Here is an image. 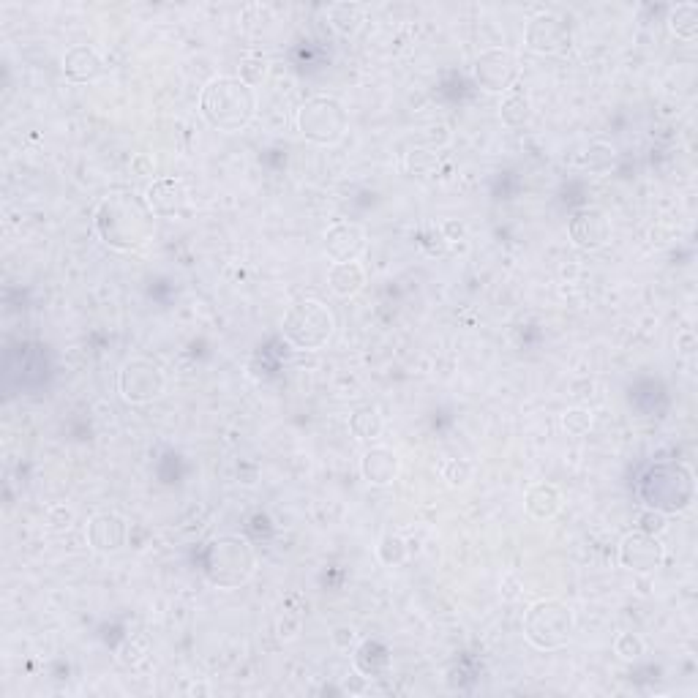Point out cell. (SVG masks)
Wrapping results in <instances>:
<instances>
[{"instance_id": "obj_1", "label": "cell", "mask_w": 698, "mask_h": 698, "mask_svg": "<svg viewBox=\"0 0 698 698\" xmlns=\"http://www.w3.org/2000/svg\"><path fill=\"white\" fill-rule=\"evenodd\" d=\"M156 213L148 200L134 194H112L96 210V230L101 240L118 251H137L153 238Z\"/></svg>"}, {"instance_id": "obj_2", "label": "cell", "mask_w": 698, "mask_h": 698, "mask_svg": "<svg viewBox=\"0 0 698 698\" xmlns=\"http://www.w3.org/2000/svg\"><path fill=\"white\" fill-rule=\"evenodd\" d=\"M200 110L213 129L240 131L254 120L257 96L240 77H216L202 88Z\"/></svg>"}, {"instance_id": "obj_3", "label": "cell", "mask_w": 698, "mask_h": 698, "mask_svg": "<svg viewBox=\"0 0 698 698\" xmlns=\"http://www.w3.org/2000/svg\"><path fill=\"white\" fill-rule=\"evenodd\" d=\"M254 565L257 559H254L249 540L235 538V535L216 538L205 551V573L216 587L235 589L246 584L254 573Z\"/></svg>"}, {"instance_id": "obj_4", "label": "cell", "mask_w": 698, "mask_h": 698, "mask_svg": "<svg viewBox=\"0 0 698 698\" xmlns=\"http://www.w3.org/2000/svg\"><path fill=\"white\" fill-rule=\"evenodd\" d=\"M641 497L658 513H679L693 502V475L682 464H655L641 480Z\"/></svg>"}, {"instance_id": "obj_5", "label": "cell", "mask_w": 698, "mask_h": 698, "mask_svg": "<svg viewBox=\"0 0 698 698\" xmlns=\"http://www.w3.org/2000/svg\"><path fill=\"white\" fill-rule=\"evenodd\" d=\"M524 636L546 652L565 647L573 636V611L562 600H538L524 617Z\"/></svg>"}, {"instance_id": "obj_6", "label": "cell", "mask_w": 698, "mask_h": 698, "mask_svg": "<svg viewBox=\"0 0 698 698\" xmlns=\"http://www.w3.org/2000/svg\"><path fill=\"white\" fill-rule=\"evenodd\" d=\"M333 314L325 303L314 298L292 303L284 317V336L298 349H320L333 333Z\"/></svg>"}, {"instance_id": "obj_7", "label": "cell", "mask_w": 698, "mask_h": 698, "mask_svg": "<svg viewBox=\"0 0 698 698\" xmlns=\"http://www.w3.org/2000/svg\"><path fill=\"white\" fill-rule=\"evenodd\" d=\"M298 131L317 145H336L347 134V110L333 96H314L298 110Z\"/></svg>"}, {"instance_id": "obj_8", "label": "cell", "mask_w": 698, "mask_h": 698, "mask_svg": "<svg viewBox=\"0 0 698 698\" xmlns=\"http://www.w3.org/2000/svg\"><path fill=\"white\" fill-rule=\"evenodd\" d=\"M167 388V377L159 363L148 358H131L118 371V390L129 404H148L159 399Z\"/></svg>"}, {"instance_id": "obj_9", "label": "cell", "mask_w": 698, "mask_h": 698, "mask_svg": "<svg viewBox=\"0 0 698 698\" xmlns=\"http://www.w3.org/2000/svg\"><path fill=\"white\" fill-rule=\"evenodd\" d=\"M519 58L510 50H486L475 60V77L478 85L489 93H508L519 82Z\"/></svg>"}, {"instance_id": "obj_10", "label": "cell", "mask_w": 698, "mask_h": 698, "mask_svg": "<svg viewBox=\"0 0 698 698\" xmlns=\"http://www.w3.org/2000/svg\"><path fill=\"white\" fill-rule=\"evenodd\" d=\"M619 562L622 568L633 573H652L663 565V546L655 535H649L644 529L630 532L619 543Z\"/></svg>"}, {"instance_id": "obj_11", "label": "cell", "mask_w": 698, "mask_h": 698, "mask_svg": "<svg viewBox=\"0 0 698 698\" xmlns=\"http://www.w3.org/2000/svg\"><path fill=\"white\" fill-rule=\"evenodd\" d=\"M570 235H573V243L579 249H600L611 238V224L603 210L584 208L570 221Z\"/></svg>"}, {"instance_id": "obj_12", "label": "cell", "mask_w": 698, "mask_h": 698, "mask_svg": "<svg viewBox=\"0 0 698 698\" xmlns=\"http://www.w3.org/2000/svg\"><path fill=\"white\" fill-rule=\"evenodd\" d=\"M570 30L565 20H559L554 14H540L529 22L527 44L538 52H559L568 47Z\"/></svg>"}, {"instance_id": "obj_13", "label": "cell", "mask_w": 698, "mask_h": 698, "mask_svg": "<svg viewBox=\"0 0 698 698\" xmlns=\"http://www.w3.org/2000/svg\"><path fill=\"white\" fill-rule=\"evenodd\" d=\"M363 249H366V232L358 224L341 221L325 235V251L333 262H355Z\"/></svg>"}, {"instance_id": "obj_14", "label": "cell", "mask_w": 698, "mask_h": 698, "mask_svg": "<svg viewBox=\"0 0 698 698\" xmlns=\"http://www.w3.org/2000/svg\"><path fill=\"white\" fill-rule=\"evenodd\" d=\"M129 527L118 513H99L88 524V540L96 551H118L126 543Z\"/></svg>"}, {"instance_id": "obj_15", "label": "cell", "mask_w": 698, "mask_h": 698, "mask_svg": "<svg viewBox=\"0 0 698 698\" xmlns=\"http://www.w3.org/2000/svg\"><path fill=\"white\" fill-rule=\"evenodd\" d=\"M360 472L374 486H388L399 475V456L390 448L366 450L363 459H360Z\"/></svg>"}, {"instance_id": "obj_16", "label": "cell", "mask_w": 698, "mask_h": 698, "mask_svg": "<svg viewBox=\"0 0 698 698\" xmlns=\"http://www.w3.org/2000/svg\"><path fill=\"white\" fill-rule=\"evenodd\" d=\"M63 71H66V77L71 82H93L104 74V60L99 58V52L93 50V47L80 44V47H71L66 52Z\"/></svg>"}, {"instance_id": "obj_17", "label": "cell", "mask_w": 698, "mask_h": 698, "mask_svg": "<svg viewBox=\"0 0 698 698\" xmlns=\"http://www.w3.org/2000/svg\"><path fill=\"white\" fill-rule=\"evenodd\" d=\"M148 205L161 219L180 213L183 205H186V189H183V183L175 178L156 180L148 189Z\"/></svg>"}, {"instance_id": "obj_18", "label": "cell", "mask_w": 698, "mask_h": 698, "mask_svg": "<svg viewBox=\"0 0 698 698\" xmlns=\"http://www.w3.org/2000/svg\"><path fill=\"white\" fill-rule=\"evenodd\" d=\"M328 279L330 290L336 292L339 298H355L366 284V270L360 268L358 262H333Z\"/></svg>"}, {"instance_id": "obj_19", "label": "cell", "mask_w": 698, "mask_h": 698, "mask_svg": "<svg viewBox=\"0 0 698 698\" xmlns=\"http://www.w3.org/2000/svg\"><path fill=\"white\" fill-rule=\"evenodd\" d=\"M524 505H527L529 516H535V519H551V516H557L559 508H562V491H559L554 483H535V486L527 491Z\"/></svg>"}, {"instance_id": "obj_20", "label": "cell", "mask_w": 698, "mask_h": 698, "mask_svg": "<svg viewBox=\"0 0 698 698\" xmlns=\"http://www.w3.org/2000/svg\"><path fill=\"white\" fill-rule=\"evenodd\" d=\"M330 22L341 36H355L363 22V6L358 3H336L330 6Z\"/></svg>"}, {"instance_id": "obj_21", "label": "cell", "mask_w": 698, "mask_h": 698, "mask_svg": "<svg viewBox=\"0 0 698 698\" xmlns=\"http://www.w3.org/2000/svg\"><path fill=\"white\" fill-rule=\"evenodd\" d=\"M671 30L677 33L679 39H696L698 33V6L696 3H679L677 9L671 11L669 17Z\"/></svg>"}, {"instance_id": "obj_22", "label": "cell", "mask_w": 698, "mask_h": 698, "mask_svg": "<svg viewBox=\"0 0 698 698\" xmlns=\"http://www.w3.org/2000/svg\"><path fill=\"white\" fill-rule=\"evenodd\" d=\"M527 118H529L527 93H524L519 85H513V88L508 90V96H505V104H502V120H505L508 126H521V123H527Z\"/></svg>"}, {"instance_id": "obj_23", "label": "cell", "mask_w": 698, "mask_h": 698, "mask_svg": "<svg viewBox=\"0 0 698 698\" xmlns=\"http://www.w3.org/2000/svg\"><path fill=\"white\" fill-rule=\"evenodd\" d=\"M349 426L358 434V439H374L382 431V415L374 407H363L349 418Z\"/></svg>"}, {"instance_id": "obj_24", "label": "cell", "mask_w": 698, "mask_h": 698, "mask_svg": "<svg viewBox=\"0 0 698 698\" xmlns=\"http://www.w3.org/2000/svg\"><path fill=\"white\" fill-rule=\"evenodd\" d=\"M614 649H617L619 658L625 660H639L641 655H644V649H647V644H644V639H641L639 633H622L617 641H614Z\"/></svg>"}, {"instance_id": "obj_25", "label": "cell", "mask_w": 698, "mask_h": 698, "mask_svg": "<svg viewBox=\"0 0 698 698\" xmlns=\"http://www.w3.org/2000/svg\"><path fill=\"white\" fill-rule=\"evenodd\" d=\"M442 478L448 480L453 489H459V486H467L469 478H472V464L464 459H453L445 464V469H442Z\"/></svg>"}, {"instance_id": "obj_26", "label": "cell", "mask_w": 698, "mask_h": 698, "mask_svg": "<svg viewBox=\"0 0 698 698\" xmlns=\"http://www.w3.org/2000/svg\"><path fill=\"white\" fill-rule=\"evenodd\" d=\"M562 426H565L570 434L581 437V434H587V431L592 429V418H589L587 409H568L565 418H562Z\"/></svg>"}, {"instance_id": "obj_27", "label": "cell", "mask_w": 698, "mask_h": 698, "mask_svg": "<svg viewBox=\"0 0 698 698\" xmlns=\"http://www.w3.org/2000/svg\"><path fill=\"white\" fill-rule=\"evenodd\" d=\"M663 529H666V519L660 516L658 510H655V513H649V516H644V532L655 535V532H663Z\"/></svg>"}, {"instance_id": "obj_28", "label": "cell", "mask_w": 698, "mask_h": 698, "mask_svg": "<svg viewBox=\"0 0 698 698\" xmlns=\"http://www.w3.org/2000/svg\"><path fill=\"white\" fill-rule=\"evenodd\" d=\"M333 639H336V644H339V647H347L349 641H352V630L339 628V630H336V636H333Z\"/></svg>"}]
</instances>
